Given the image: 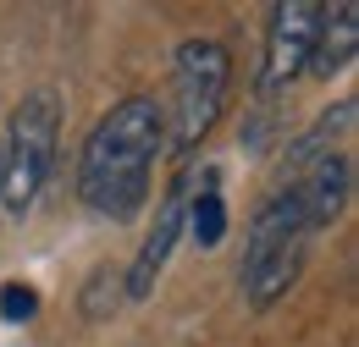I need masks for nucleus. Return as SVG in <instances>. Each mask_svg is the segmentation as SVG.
Listing matches in <instances>:
<instances>
[{
  "instance_id": "f03ea898",
  "label": "nucleus",
  "mask_w": 359,
  "mask_h": 347,
  "mask_svg": "<svg viewBox=\"0 0 359 347\" xmlns=\"http://www.w3.org/2000/svg\"><path fill=\"white\" fill-rule=\"evenodd\" d=\"M310 220L299 210L293 187H271L266 204L249 215V243H243V270H238V287H243V304L249 309H271L282 304L310 260Z\"/></svg>"
},
{
  "instance_id": "9b49d317",
  "label": "nucleus",
  "mask_w": 359,
  "mask_h": 347,
  "mask_svg": "<svg viewBox=\"0 0 359 347\" xmlns=\"http://www.w3.org/2000/svg\"><path fill=\"white\" fill-rule=\"evenodd\" d=\"M34 314H39V292H34L28 281H6V287H0V320H6V325H28Z\"/></svg>"
},
{
  "instance_id": "6e6552de",
  "label": "nucleus",
  "mask_w": 359,
  "mask_h": 347,
  "mask_svg": "<svg viewBox=\"0 0 359 347\" xmlns=\"http://www.w3.org/2000/svg\"><path fill=\"white\" fill-rule=\"evenodd\" d=\"M359 55V6L354 0H337V6H320V28H315V50H310V78H337L348 72Z\"/></svg>"
},
{
  "instance_id": "423d86ee",
  "label": "nucleus",
  "mask_w": 359,
  "mask_h": 347,
  "mask_svg": "<svg viewBox=\"0 0 359 347\" xmlns=\"http://www.w3.org/2000/svg\"><path fill=\"white\" fill-rule=\"evenodd\" d=\"M282 187H293L299 210L310 220V232H326L337 226L343 210L354 204V160L343 149H326V155H310L299 166H282Z\"/></svg>"
},
{
  "instance_id": "9d476101",
  "label": "nucleus",
  "mask_w": 359,
  "mask_h": 347,
  "mask_svg": "<svg viewBox=\"0 0 359 347\" xmlns=\"http://www.w3.org/2000/svg\"><path fill=\"white\" fill-rule=\"evenodd\" d=\"M122 298H128V292H122V270H116V264H100L89 281H83L78 309H83V320H94V325H100V320H111V314L122 309Z\"/></svg>"
},
{
  "instance_id": "39448f33",
  "label": "nucleus",
  "mask_w": 359,
  "mask_h": 347,
  "mask_svg": "<svg viewBox=\"0 0 359 347\" xmlns=\"http://www.w3.org/2000/svg\"><path fill=\"white\" fill-rule=\"evenodd\" d=\"M315 28H320V6L315 0H282L271 11L266 28V55H260V78H255V94L260 99H282L287 88L304 78L315 50Z\"/></svg>"
},
{
  "instance_id": "7ed1b4c3",
  "label": "nucleus",
  "mask_w": 359,
  "mask_h": 347,
  "mask_svg": "<svg viewBox=\"0 0 359 347\" xmlns=\"http://www.w3.org/2000/svg\"><path fill=\"white\" fill-rule=\"evenodd\" d=\"M55 138H61V94L55 88H28L11 111L6 149H0V215H28L39 204L55 166Z\"/></svg>"
},
{
  "instance_id": "1a4fd4ad",
  "label": "nucleus",
  "mask_w": 359,
  "mask_h": 347,
  "mask_svg": "<svg viewBox=\"0 0 359 347\" xmlns=\"http://www.w3.org/2000/svg\"><path fill=\"white\" fill-rule=\"evenodd\" d=\"M182 226L194 232L199 248H222V237H226V204H222V193H216V171L205 176V187L188 199V220H182Z\"/></svg>"
},
{
  "instance_id": "f257e3e1",
  "label": "nucleus",
  "mask_w": 359,
  "mask_h": 347,
  "mask_svg": "<svg viewBox=\"0 0 359 347\" xmlns=\"http://www.w3.org/2000/svg\"><path fill=\"white\" fill-rule=\"evenodd\" d=\"M166 149V111L149 94L116 99L78 149V199L105 220H133Z\"/></svg>"
},
{
  "instance_id": "0eeeda50",
  "label": "nucleus",
  "mask_w": 359,
  "mask_h": 347,
  "mask_svg": "<svg viewBox=\"0 0 359 347\" xmlns=\"http://www.w3.org/2000/svg\"><path fill=\"white\" fill-rule=\"evenodd\" d=\"M188 199H194V171H182L177 182L166 187V199L155 204V226L144 232V248L133 254L128 276H122V292H128L133 304L155 292V281H161V270H166V260H172V248H177V237H182V220H188Z\"/></svg>"
},
{
  "instance_id": "20e7f679",
  "label": "nucleus",
  "mask_w": 359,
  "mask_h": 347,
  "mask_svg": "<svg viewBox=\"0 0 359 347\" xmlns=\"http://www.w3.org/2000/svg\"><path fill=\"white\" fill-rule=\"evenodd\" d=\"M226 88H232V50L222 39H182L172 55V149L194 155L210 127L226 111Z\"/></svg>"
}]
</instances>
